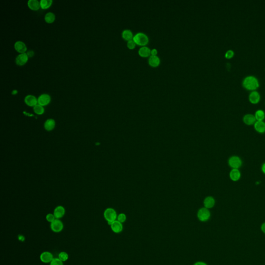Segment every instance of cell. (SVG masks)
Masks as SVG:
<instances>
[{"label": "cell", "mask_w": 265, "mask_h": 265, "mask_svg": "<svg viewBox=\"0 0 265 265\" xmlns=\"http://www.w3.org/2000/svg\"><path fill=\"white\" fill-rule=\"evenodd\" d=\"M243 86L248 90H255L259 87V82L257 79L253 76L246 77L243 81Z\"/></svg>", "instance_id": "6da1fadb"}, {"label": "cell", "mask_w": 265, "mask_h": 265, "mask_svg": "<svg viewBox=\"0 0 265 265\" xmlns=\"http://www.w3.org/2000/svg\"><path fill=\"white\" fill-rule=\"evenodd\" d=\"M117 212L112 208H107L104 212V217L109 225H111L113 222L117 220Z\"/></svg>", "instance_id": "7a4b0ae2"}, {"label": "cell", "mask_w": 265, "mask_h": 265, "mask_svg": "<svg viewBox=\"0 0 265 265\" xmlns=\"http://www.w3.org/2000/svg\"><path fill=\"white\" fill-rule=\"evenodd\" d=\"M132 40H134L136 44L138 45L145 46L148 43L149 37L146 34L143 32H138L136 33L133 37Z\"/></svg>", "instance_id": "3957f363"}, {"label": "cell", "mask_w": 265, "mask_h": 265, "mask_svg": "<svg viewBox=\"0 0 265 265\" xmlns=\"http://www.w3.org/2000/svg\"><path fill=\"white\" fill-rule=\"evenodd\" d=\"M210 212L208 209L205 207L201 208L197 212V218L200 221L202 222L208 221L210 218Z\"/></svg>", "instance_id": "277c9868"}, {"label": "cell", "mask_w": 265, "mask_h": 265, "mask_svg": "<svg viewBox=\"0 0 265 265\" xmlns=\"http://www.w3.org/2000/svg\"><path fill=\"white\" fill-rule=\"evenodd\" d=\"M229 165L232 169H239L243 165V162L239 157L232 156L229 159Z\"/></svg>", "instance_id": "5b68a950"}, {"label": "cell", "mask_w": 265, "mask_h": 265, "mask_svg": "<svg viewBox=\"0 0 265 265\" xmlns=\"http://www.w3.org/2000/svg\"><path fill=\"white\" fill-rule=\"evenodd\" d=\"M50 229L55 233H59L63 230L64 224L60 219H56L50 223Z\"/></svg>", "instance_id": "8992f818"}, {"label": "cell", "mask_w": 265, "mask_h": 265, "mask_svg": "<svg viewBox=\"0 0 265 265\" xmlns=\"http://www.w3.org/2000/svg\"><path fill=\"white\" fill-rule=\"evenodd\" d=\"M40 258L42 263H50L53 260L54 257L53 254L50 252L45 251L40 254Z\"/></svg>", "instance_id": "52a82bcc"}, {"label": "cell", "mask_w": 265, "mask_h": 265, "mask_svg": "<svg viewBox=\"0 0 265 265\" xmlns=\"http://www.w3.org/2000/svg\"><path fill=\"white\" fill-rule=\"evenodd\" d=\"M37 101H38V104L43 106H47L49 105L50 103L51 96L49 94L46 93L40 94L39 98H37Z\"/></svg>", "instance_id": "ba28073f"}, {"label": "cell", "mask_w": 265, "mask_h": 265, "mask_svg": "<svg viewBox=\"0 0 265 265\" xmlns=\"http://www.w3.org/2000/svg\"><path fill=\"white\" fill-rule=\"evenodd\" d=\"M29 57L26 54V53H23L18 54L15 59V62L16 64L19 66H22L25 64H26L29 60Z\"/></svg>", "instance_id": "9c48e42d"}, {"label": "cell", "mask_w": 265, "mask_h": 265, "mask_svg": "<svg viewBox=\"0 0 265 265\" xmlns=\"http://www.w3.org/2000/svg\"><path fill=\"white\" fill-rule=\"evenodd\" d=\"M110 226L112 231L115 234L120 233L122 232L123 229L122 223L117 220H115V221L113 222Z\"/></svg>", "instance_id": "30bf717a"}, {"label": "cell", "mask_w": 265, "mask_h": 265, "mask_svg": "<svg viewBox=\"0 0 265 265\" xmlns=\"http://www.w3.org/2000/svg\"><path fill=\"white\" fill-rule=\"evenodd\" d=\"M25 102L26 105L30 107L35 106V105L38 104L37 98L33 95H27L25 98Z\"/></svg>", "instance_id": "8fae6325"}, {"label": "cell", "mask_w": 265, "mask_h": 265, "mask_svg": "<svg viewBox=\"0 0 265 265\" xmlns=\"http://www.w3.org/2000/svg\"><path fill=\"white\" fill-rule=\"evenodd\" d=\"M14 48L17 52L20 53H26L27 50V47L24 42L18 40L15 42L14 44Z\"/></svg>", "instance_id": "7c38bea8"}, {"label": "cell", "mask_w": 265, "mask_h": 265, "mask_svg": "<svg viewBox=\"0 0 265 265\" xmlns=\"http://www.w3.org/2000/svg\"><path fill=\"white\" fill-rule=\"evenodd\" d=\"M65 214V209L62 206H58L56 207L53 211V215L56 219L62 218Z\"/></svg>", "instance_id": "4fadbf2b"}, {"label": "cell", "mask_w": 265, "mask_h": 265, "mask_svg": "<svg viewBox=\"0 0 265 265\" xmlns=\"http://www.w3.org/2000/svg\"><path fill=\"white\" fill-rule=\"evenodd\" d=\"M44 127L46 131L48 132L52 131L56 127V121L54 119H48L44 123Z\"/></svg>", "instance_id": "5bb4252c"}, {"label": "cell", "mask_w": 265, "mask_h": 265, "mask_svg": "<svg viewBox=\"0 0 265 265\" xmlns=\"http://www.w3.org/2000/svg\"><path fill=\"white\" fill-rule=\"evenodd\" d=\"M243 121L244 123L248 126H252L253 124L254 125L255 122L257 121L255 115L252 114H246L244 115L243 118Z\"/></svg>", "instance_id": "9a60e30c"}, {"label": "cell", "mask_w": 265, "mask_h": 265, "mask_svg": "<svg viewBox=\"0 0 265 265\" xmlns=\"http://www.w3.org/2000/svg\"><path fill=\"white\" fill-rule=\"evenodd\" d=\"M230 179L233 181H237L241 178V173L239 169H232L229 173Z\"/></svg>", "instance_id": "2e32d148"}, {"label": "cell", "mask_w": 265, "mask_h": 265, "mask_svg": "<svg viewBox=\"0 0 265 265\" xmlns=\"http://www.w3.org/2000/svg\"><path fill=\"white\" fill-rule=\"evenodd\" d=\"M215 198L212 196H208L205 199L204 201L205 207L207 208L208 209L213 207L215 206Z\"/></svg>", "instance_id": "e0dca14e"}, {"label": "cell", "mask_w": 265, "mask_h": 265, "mask_svg": "<svg viewBox=\"0 0 265 265\" xmlns=\"http://www.w3.org/2000/svg\"><path fill=\"white\" fill-rule=\"evenodd\" d=\"M28 6L31 10L37 11L40 7V1H39L38 0H29Z\"/></svg>", "instance_id": "ac0fdd59"}, {"label": "cell", "mask_w": 265, "mask_h": 265, "mask_svg": "<svg viewBox=\"0 0 265 265\" xmlns=\"http://www.w3.org/2000/svg\"><path fill=\"white\" fill-rule=\"evenodd\" d=\"M255 131L261 134L265 132V122L263 121H256L254 124Z\"/></svg>", "instance_id": "d6986e66"}, {"label": "cell", "mask_w": 265, "mask_h": 265, "mask_svg": "<svg viewBox=\"0 0 265 265\" xmlns=\"http://www.w3.org/2000/svg\"><path fill=\"white\" fill-rule=\"evenodd\" d=\"M260 94L258 92L254 91H252L249 95L250 101L251 102L252 104H257L260 101Z\"/></svg>", "instance_id": "ffe728a7"}, {"label": "cell", "mask_w": 265, "mask_h": 265, "mask_svg": "<svg viewBox=\"0 0 265 265\" xmlns=\"http://www.w3.org/2000/svg\"><path fill=\"white\" fill-rule=\"evenodd\" d=\"M150 66L152 67H157L160 63V59L157 56H151L148 60Z\"/></svg>", "instance_id": "44dd1931"}, {"label": "cell", "mask_w": 265, "mask_h": 265, "mask_svg": "<svg viewBox=\"0 0 265 265\" xmlns=\"http://www.w3.org/2000/svg\"><path fill=\"white\" fill-rule=\"evenodd\" d=\"M138 53L143 57H146L151 54V49L148 47L142 46L138 50Z\"/></svg>", "instance_id": "7402d4cb"}, {"label": "cell", "mask_w": 265, "mask_h": 265, "mask_svg": "<svg viewBox=\"0 0 265 265\" xmlns=\"http://www.w3.org/2000/svg\"><path fill=\"white\" fill-rule=\"evenodd\" d=\"M122 36L125 40H129L133 39V34L129 29H125L122 31Z\"/></svg>", "instance_id": "603a6c76"}, {"label": "cell", "mask_w": 265, "mask_h": 265, "mask_svg": "<svg viewBox=\"0 0 265 265\" xmlns=\"http://www.w3.org/2000/svg\"><path fill=\"white\" fill-rule=\"evenodd\" d=\"M46 22L48 23H51L53 22L56 19V15L54 13L52 12H47L46 14L44 17Z\"/></svg>", "instance_id": "cb8c5ba5"}, {"label": "cell", "mask_w": 265, "mask_h": 265, "mask_svg": "<svg viewBox=\"0 0 265 265\" xmlns=\"http://www.w3.org/2000/svg\"><path fill=\"white\" fill-rule=\"evenodd\" d=\"M255 117L257 121H263L265 118V112L263 110H257L255 114Z\"/></svg>", "instance_id": "d4e9b609"}, {"label": "cell", "mask_w": 265, "mask_h": 265, "mask_svg": "<svg viewBox=\"0 0 265 265\" xmlns=\"http://www.w3.org/2000/svg\"><path fill=\"white\" fill-rule=\"evenodd\" d=\"M33 111L36 114L38 115H42L45 112V109L44 106L37 104L33 107Z\"/></svg>", "instance_id": "484cf974"}, {"label": "cell", "mask_w": 265, "mask_h": 265, "mask_svg": "<svg viewBox=\"0 0 265 265\" xmlns=\"http://www.w3.org/2000/svg\"><path fill=\"white\" fill-rule=\"evenodd\" d=\"M53 2L52 0H40V7L43 9H48L52 5Z\"/></svg>", "instance_id": "4316f807"}, {"label": "cell", "mask_w": 265, "mask_h": 265, "mask_svg": "<svg viewBox=\"0 0 265 265\" xmlns=\"http://www.w3.org/2000/svg\"><path fill=\"white\" fill-rule=\"evenodd\" d=\"M58 258L63 262H66L68 260L69 255L66 252H61L58 255Z\"/></svg>", "instance_id": "83f0119b"}, {"label": "cell", "mask_w": 265, "mask_h": 265, "mask_svg": "<svg viewBox=\"0 0 265 265\" xmlns=\"http://www.w3.org/2000/svg\"><path fill=\"white\" fill-rule=\"evenodd\" d=\"M117 221L120 222L121 223H123L126 220V216L124 213H120L119 215H118L117 216Z\"/></svg>", "instance_id": "f1b7e54d"}, {"label": "cell", "mask_w": 265, "mask_h": 265, "mask_svg": "<svg viewBox=\"0 0 265 265\" xmlns=\"http://www.w3.org/2000/svg\"><path fill=\"white\" fill-rule=\"evenodd\" d=\"M46 219L47 220V222H48L50 223H51L52 222L54 221V220H56V218L53 215V213H48L46 216Z\"/></svg>", "instance_id": "f546056e"}, {"label": "cell", "mask_w": 265, "mask_h": 265, "mask_svg": "<svg viewBox=\"0 0 265 265\" xmlns=\"http://www.w3.org/2000/svg\"><path fill=\"white\" fill-rule=\"evenodd\" d=\"M64 262L61 261L59 258H54L53 260L51 262L50 265H64Z\"/></svg>", "instance_id": "4dcf8cb0"}, {"label": "cell", "mask_w": 265, "mask_h": 265, "mask_svg": "<svg viewBox=\"0 0 265 265\" xmlns=\"http://www.w3.org/2000/svg\"><path fill=\"white\" fill-rule=\"evenodd\" d=\"M127 47L130 49H132L134 48L136 46V43H135L133 40H129L127 43Z\"/></svg>", "instance_id": "1f68e13d"}, {"label": "cell", "mask_w": 265, "mask_h": 265, "mask_svg": "<svg viewBox=\"0 0 265 265\" xmlns=\"http://www.w3.org/2000/svg\"><path fill=\"white\" fill-rule=\"evenodd\" d=\"M234 53L233 51L232 50H229L227 51L226 53H225V57L227 59H230L234 56Z\"/></svg>", "instance_id": "d6a6232c"}, {"label": "cell", "mask_w": 265, "mask_h": 265, "mask_svg": "<svg viewBox=\"0 0 265 265\" xmlns=\"http://www.w3.org/2000/svg\"><path fill=\"white\" fill-rule=\"evenodd\" d=\"M157 49L153 48V49H152L151 50V56H157Z\"/></svg>", "instance_id": "836d02e7"}, {"label": "cell", "mask_w": 265, "mask_h": 265, "mask_svg": "<svg viewBox=\"0 0 265 265\" xmlns=\"http://www.w3.org/2000/svg\"><path fill=\"white\" fill-rule=\"evenodd\" d=\"M34 53L32 50H30L29 51H28V53H26V54H27L28 57H29V58L32 57L34 56Z\"/></svg>", "instance_id": "e575fe53"}, {"label": "cell", "mask_w": 265, "mask_h": 265, "mask_svg": "<svg viewBox=\"0 0 265 265\" xmlns=\"http://www.w3.org/2000/svg\"><path fill=\"white\" fill-rule=\"evenodd\" d=\"M193 265H208L206 263H205V262H201V261H199V262H196L195 263H194Z\"/></svg>", "instance_id": "d590c367"}, {"label": "cell", "mask_w": 265, "mask_h": 265, "mask_svg": "<svg viewBox=\"0 0 265 265\" xmlns=\"http://www.w3.org/2000/svg\"><path fill=\"white\" fill-rule=\"evenodd\" d=\"M261 230L265 234V223H263L261 226Z\"/></svg>", "instance_id": "8d00e7d4"}, {"label": "cell", "mask_w": 265, "mask_h": 265, "mask_svg": "<svg viewBox=\"0 0 265 265\" xmlns=\"http://www.w3.org/2000/svg\"><path fill=\"white\" fill-rule=\"evenodd\" d=\"M261 169H262V172H263L264 174H265V163H264L262 165Z\"/></svg>", "instance_id": "74e56055"}, {"label": "cell", "mask_w": 265, "mask_h": 265, "mask_svg": "<svg viewBox=\"0 0 265 265\" xmlns=\"http://www.w3.org/2000/svg\"><path fill=\"white\" fill-rule=\"evenodd\" d=\"M17 90H14V91H12V94H16L17 93Z\"/></svg>", "instance_id": "f35d334b"}]
</instances>
